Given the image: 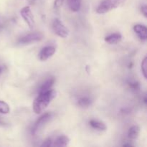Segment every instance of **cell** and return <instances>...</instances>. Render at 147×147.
Wrapping results in <instances>:
<instances>
[{"label": "cell", "mask_w": 147, "mask_h": 147, "mask_svg": "<svg viewBox=\"0 0 147 147\" xmlns=\"http://www.w3.org/2000/svg\"><path fill=\"white\" fill-rule=\"evenodd\" d=\"M44 37L42 33L41 32H32L30 34H27V35L24 36V37H21L19 40L18 43L20 45H28L31 44V43L35 42H38L42 40Z\"/></svg>", "instance_id": "cell-5"}, {"label": "cell", "mask_w": 147, "mask_h": 147, "mask_svg": "<svg viewBox=\"0 0 147 147\" xmlns=\"http://www.w3.org/2000/svg\"><path fill=\"white\" fill-rule=\"evenodd\" d=\"M142 74H143L144 77L145 79H146V72H147V58L146 57H145L144 58L143 61L142 63Z\"/></svg>", "instance_id": "cell-17"}, {"label": "cell", "mask_w": 147, "mask_h": 147, "mask_svg": "<svg viewBox=\"0 0 147 147\" xmlns=\"http://www.w3.org/2000/svg\"><path fill=\"white\" fill-rule=\"evenodd\" d=\"M55 81V78L53 77L47 79V80L40 86V88H39L38 90V93H44V92L50 90V89L52 88L53 85H54Z\"/></svg>", "instance_id": "cell-11"}, {"label": "cell", "mask_w": 147, "mask_h": 147, "mask_svg": "<svg viewBox=\"0 0 147 147\" xmlns=\"http://www.w3.org/2000/svg\"><path fill=\"white\" fill-rule=\"evenodd\" d=\"M141 11H142V14H144L145 17H146L147 16V7L146 5H143L141 7Z\"/></svg>", "instance_id": "cell-20"}, {"label": "cell", "mask_w": 147, "mask_h": 147, "mask_svg": "<svg viewBox=\"0 0 147 147\" xmlns=\"http://www.w3.org/2000/svg\"><path fill=\"white\" fill-rule=\"evenodd\" d=\"M53 29L55 33L62 38H66L69 34V30L59 19H55L53 22Z\"/></svg>", "instance_id": "cell-4"}, {"label": "cell", "mask_w": 147, "mask_h": 147, "mask_svg": "<svg viewBox=\"0 0 147 147\" xmlns=\"http://www.w3.org/2000/svg\"><path fill=\"white\" fill-rule=\"evenodd\" d=\"M20 14H21L23 20H24V22L28 25V27L31 30H32L34 27V24H35V22H34V16H33L30 7H28V6L23 7L21 11H20Z\"/></svg>", "instance_id": "cell-6"}, {"label": "cell", "mask_w": 147, "mask_h": 147, "mask_svg": "<svg viewBox=\"0 0 147 147\" xmlns=\"http://www.w3.org/2000/svg\"><path fill=\"white\" fill-rule=\"evenodd\" d=\"M134 30L136 33L139 38L142 40H146L147 38L146 27L143 24H136L134 27Z\"/></svg>", "instance_id": "cell-8"}, {"label": "cell", "mask_w": 147, "mask_h": 147, "mask_svg": "<svg viewBox=\"0 0 147 147\" xmlns=\"http://www.w3.org/2000/svg\"><path fill=\"white\" fill-rule=\"evenodd\" d=\"M10 109L9 105L3 100H0V113L7 114L9 113Z\"/></svg>", "instance_id": "cell-16"}, {"label": "cell", "mask_w": 147, "mask_h": 147, "mask_svg": "<svg viewBox=\"0 0 147 147\" xmlns=\"http://www.w3.org/2000/svg\"><path fill=\"white\" fill-rule=\"evenodd\" d=\"M52 118H53V114H52L51 113H45V114H43L42 116H40V117L36 121V122L34 123V124L33 125L32 128V134H37V132L45 125V123H47V122H49L51 120Z\"/></svg>", "instance_id": "cell-3"}, {"label": "cell", "mask_w": 147, "mask_h": 147, "mask_svg": "<svg viewBox=\"0 0 147 147\" xmlns=\"http://www.w3.org/2000/svg\"><path fill=\"white\" fill-rule=\"evenodd\" d=\"M56 96V91L50 89L48 91L39 93L33 103V111L36 114H40L44 111Z\"/></svg>", "instance_id": "cell-1"}, {"label": "cell", "mask_w": 147, "mask_h": 147, "mask_svg": "<svg viewBox=\"0 0 147 147\" xmlns=\"http://www.w3.org/2000/svg\"><path fill=\"white\" fill-rule=\"evenodd\" d=\"M77 105L80 108H88L92 103V99L87 96H80L77 99Z\"/></svg>", "instance_id": "cell-9"}, {"label": "cell", "mask_w": 147, "mask_h": 147, "mask_svg": "<svg viewBox=\"0 0 147 147\" xmlns=\"http://www.w3.org/2000/svg\"><path fill=\"white\" fill-rule=\"evenodd\" d=\"M53 146V141L51 140V139H47L43 142L42 144L41 145V146Z\"/></svg>", "instance_id": "cell-19"}, {"label": "cell", "mask_w": 147, "mask_h": 147, "mask_svg": "<svg viewBox=\"0 0 147 147\" xmlns=\"http://www.w3.org/2000/svg\"><path fill=\"white\" fill-rule=\"evenodd\" d=\"M139 133H140V129L138 126H133L129 129V132H128V136L131 139H136L139 137Z\"/></svg>", "instance_id": "cell-14"}, {"label": "cell", "mask_w": 147, "mask_h": 147, "mask_svg": "<svg viewBox=\"0 0 147 147\" xmlns=\"http://www.w3.org/2000/svg\"><path fill=\"white\" fill-rule=\"evenodd\" d=\"M70 143V139L67 136L62 135L58 136L54 142H53V146H67Z\"/></svg>", "instance_id": "cell-10"}, {"label": "cell", "mask_w": 147, "mask_h": 147, "mask_svg": "<svg viewBox=\"0 0 147 147\" xmlns=\"http://www.w3.org/2000/svg\"><path fill=\"white\" fill-rule=\"evenodd\" d=\"M55 48L53 46H46L40 50L39 53V59L42 61H45L51 57L55 53Z\"/></svg>", "instance_id": "cell-7"}, {"label": "cell", "mask_w": 147, "mask_h": 147, "mask_svg": "<svg viewBox=\"0 0 147 147\" xmlns=\"http://www.w3.org/2000/svg\"><path fill=\"white\" fill-rule=\"evenodd\" d=\"M64 0H55L54 7L55 9H59L62 5H63Z\"/></svg>", "instance_id": "cell-18"}, {"label": "cell", "mask_w": 147, "mask_h": 147, "mask_svg": "<svg viewBox=\"0 0 147 147\" xmlns=\"http://www.w3.org/2000/svg\"><path fill=\"white\" fill-rule=\"evenodd\" d=\"M89 124L93 129H98L100 131H105L106 129V126L104 123L97 120H90L89 122Z\"/></svg>", "instance_id": "cell-15"}, {"label": "cell", "mask_w": 147, "mask_h": 147, "mask_svg": "<svg viewBox=\"0 0 147 147\" xmlns=\"http://www.w3.org/2000/svg\"><path fill=\"white\" fill-rule=\"evenodd\" d=\"M122 35L120 33H113L109 36H106L105 38V41L110 45L117 44L118 42L121 40Z\"/></svg>", "instance_id": "cell-12"}, {"label": "cell", "mask_w": 147, "mask_h": 147, "mask_svg": "<svg viewBox=\"0 0 147 147\" xmlns=\"http://www.w3.org/2000/svg\"><path fill=\"white\" fill-rule=\"evenodd\" d=\"M1 71H2V67H0V73H1Z\"/></svg>", "instance_id": "cell-22"}, {"label": "cell", "mask_w": 147, "mask_h": 147, "mask_svg": "<svg viewBox=\"0 0 147 147\" xmlns=\"http://www.w3.org/2000/svg\"><path fill=\"white\" fill-rule=\"evenodd\" d=\"M129 86H131V88L133 89H134V90H136V89H138L139 88V84H138L137 83H130V84H129Z\"/></svg>", "instance_id": "cell-21"}, {"label": "cell", "mask_w": 147, "mask_h": 147, "mask_svg": "<svg viewBox=\"0 0 147 147\" xmlns=\"http://www.w3.org/2000/svg\"><path fill=\"white\" fill-rule=\"evenodd\" d=\"M67 4L71 11L76 12L80 9L81 0H67Z\"/></svg>", "instance_id": "cell-13"}, {"label": "cell", "mask_w": 147, "mask_h": 147, "mask_svg": "<svg viewBox=\"0 0 147 147\" xmlns=\"http://www.w3.org/2000/svg\"><path fill=\"white\" fill-rule=\"evenodd\" d=\"M126 0H103L96 9L98 14H105L121 6Z\"/></svg>", "instance_id": "cell-2"}]
</instances>
